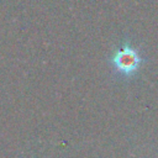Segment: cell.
I'll use <instances>...</instances> for the list:
<instances>
[{
    "label": "cell",
    "mask_w": 158,
    "mask_h": 158,
    "mask_svg": "<svg viewBox=\"0 0 158 158\" xmlns=\"http://www.w3.org/2000/svg\"><path fill=\"white\" fill-rule=\"evenodd\" d=\"M115 70L126 78L133 77L143 64V57L139 51L131 46L130 42H125L118 49H116L110 59Z\"/></svg>",
    "instance_id": "1"
}]
</instances>
